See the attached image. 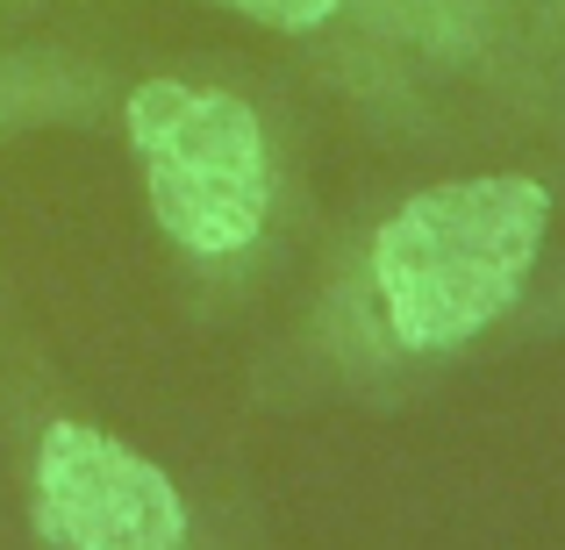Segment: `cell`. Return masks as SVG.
Here are the masks:
<instances>
[{
    "label": "cell",
    "instance_id": "6da1fadb",
    "mask_svg": "<svg viewBox=\"0 0 565 550\" xmlns=\"http://www.w3.org/2000/svg\"><path fill=\"white\" fill-rule=\"evenodd\" d=\"M552 229V193L523 172H466L423 186L373 236V293L401 351H458L523 301Z\"/></svg>",
    "mask_w": 565,
    "mask_h": 550
},
{
    "label": "cell",
    "instance_id": "7a4b0ae2",
    "mask_svg": "<svg viewBox=\"0 0 565 550\" xmlns=\"http://www.w3.org/2000/svg\"><path fill=\"white\" fill-rule=\"evenodd\" d=\"M122 122L143 165V201L172 244L193 258H236L258 244L273 207V158L250 100L222 86L143 79Z\"/></svg>",
    "mask_w": 565,
    "mask_h": 550
},
{
    "label": "cell",
    "instance_id": "3957f363",
    "mask_svg": "<svg viewBox=\"0 0 565 550\" xmlns=\"http://www.w3.org/2000/svg\"><path fill=\"white\" fill-rule=\"evenodd\" d=\"M29 500L51 550H186L180 486L94 422L43 429Z\"/></svg>",
    "mask_w": 565,
    "mask_h": 550
},
{
    "label": "cell",
    "instance_id": "277c9868",
    "mask_svg": "<svg viewBox=\"0 0 565 550\" xmlns=\"http://www.w3.org/2000/svg\"><path fill=\"white\" fill-rule=\"evenodd\" d=\"M230 8H244L250 22L265 29H287V36H308V29H322L337 14V0H230Z\"/></svg>",
    "mask_w": 565,
    "mask_h": 550
}]
</instances>
